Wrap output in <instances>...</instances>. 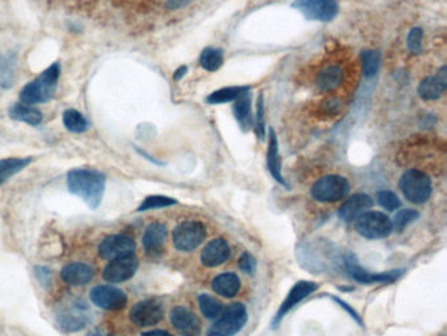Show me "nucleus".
Wrapping results in <instances>:
<instances>
[{"label":"nucleus","instance_id":"obj_1","mask_svg":"<svg viewBox=\"0 0 447 336\" xmlns=\"http://www.w3.org/2000/svg\"><path fill=\"white\" fill-rule=\"evenodd\" d=\"M356 62L340 57H325L312 66L309 82L311 89L323 98H341L357 80Z\"/></svg>","mask_w":447,"mask_h":336},{"label":"nucleus","instance_id":"obj_2","mask_svg":"<svg viewBox=\"0 0 447 336\" xmlns=\"http://www.w3.org/2000/svg\"><path fill=\"white\" fill-rule=\"evenodd\" d=\"M105 175L95 168H74L67 174L70 193L82 198L91 209H98L105 192Z\"/></svg>","mask_w":447,"mask_h":336},{"label":"nucleus","instance_id":"obj_3","mask_svg":"<svg viewBox=\"0 0 447 336\" xmlns=\"http://www.w3.org/2000/svg\"><path fill=\"white\" fill-rule=\"evenodd\" d=\"M60 75L59 63L50 65L48 69L42 71L34 80L30 82L24 89L20 91V100L24 104L36 105L48 103L53 99Z\"/></svg>","mask_w":447,"mask_h":336},{"label":"nucleus","instance_id":"obj_4","mask_svg":"<svg viewBox=\"0 0 447 336\" xmlns=\"http://www.w3.org/2000/svg\"><path fill=\"white\" fill-rule=\"evenodd\" d=\"M56 321L65 332H78L92 322V311L87 302L75 298L59 305L56 311Z\"/></svg>","mask_w":447,"mask_h":336},{"label":"nucleus","instance_id":"obj_5","mask_svg":"<svg viewBox=\"0 0 447 336\" xmlns=\"http://www.w3.org/2000/svg\"><path fill=\"white\" fill-rule=\"evenodd\" d=\"M404 198L413 204H425L432 196V180L428 175L416 168L407 169L399 181Z\"/></svg>","mask_w":447,"mask_h":336},{"label":"nucleus","instance_id":"obj_6","mask_svg":"<svg viewBox=\"0 0 447 336\" xmlns=\"http://www.w3.org/2000/svg\"><path fill=\"white\" fill-rule=\"evenodd\" d=\"M248 314L243 304L235 302L226 307L222 314L215 319L214 325L209 328L207 336H233L242 331L247 323Z\"/></svg>","mask_w":447,"mask_h":336},{"label":"nucleus","instance_id":"obj_7","mask_svg":"<svg viewBox=\"0 0 447 336\" xmlns=\"http://www.w3.org/2000/svg\"><path fill=\"white\" fill-rule=\"evenodd\" d=\"M349 181L340 175H327L311 187V196L319 202H337L349 195Z\"/></svg>","mask_w":447,"mask_h":336},{"label":"nucleus","instance_id":"obj_8","mask_svg":"<svg viewBox=\"0 0 447 336\" xmlns=\"http://www.w3.org/2000/svg\"><path fill=\"white\" fill-rule=\"evenodd\" d=\"M354 228L361 237L366 239H382L394 231L392 221L382 212H365L354 221Z\"/></svg>","mask_w":447,"mask_h":336},{"label":"nucleus","instance_id":"obj_9","mask_svg":"<svg viewBox=\"0 0 447 336\" xmlns=\"http://www.w3.org/2000/svg\"><path fill=\"white\" fill-rule=\"evenodd\" d=\"M206 234V226L201 221H184L172 233L174 246L183 252L193 251L204 242Z\"/></svg>","mask_w":447,"mask_h":336},{"label":"nucleus","instance_id":"obj_10","mask_svg":"<svg viewBox=\"0 0 447 336\" xmlns=\"http://www.w3.org/2000/svg\"><path fill=\"white\" fill-rule=\"evenodd\" d=\"M292 8L299 11L307 20L330 22L339 13L336 0H297Z\"/></svg>","mask_w":447,"mask_h":336},{"label":"nucleus","instance_id":"obj_11","mask_svg":"<svg viewBox=\"0 0 447 336\" xmlns=\"http://www.w3.org/2000/svg\"><path fill=\"white\" fill-rule=\"evenodd\" d=\"M164 316V306L157 298H147L136 302L130 310V319L138 327L155 326Z\"/></svg>","mask_w":447,"mask_h":336},{"label":"nucleus","instance_id":"obj_12","mask_svg":"<svg viewBox=\"0 0 447 336\" xmlns=\"http://www.w3.org/2000/svg\"><path fill=\"white\" fill-rule=\"evenodd\" d=\"M138 267H139V260L134 254L117 257L110 260V263L104 268L103 278L109 284H119L134 276Z\"/></svg>","mask_w":447,"mask_h":336},{"label":"nucleus","instance_id":"obj_13","mask_svg":"<svg viewBox=\"0 0 447 336\" xmlns=\"http://www.w3.org/2000/svg\"><path fill=\"white\" fill-rule=\"evenodd\" d=\"M89 298L93 305L103 310H122L127 305V296L124 290L113 285H98L92 287Z\"/></svg>","mask_w":447,"mask_h":336},{"label":"nucleus","instance_id":"obj_14","mask_svg":"<svg viewBox=\"0 0 447 336\" xmlns=\"http://www.w3.org/2000/svg\"><path fill=\"white\" fill-rule=\"evenodd\" d=\"M345 266L350 273V276L353 277L356 281H358L361 284H377V283H384L389 284L396 281L399 277L403 275L401 269H395V271H389V272H378V273H372L366 269L361 267L357 263V260L354 257H346L345 260Z\"/></svg>","mask_w":447,"mask_h":336},{"label":"nucleus","instance_id":"obj_15","mask_svg":"<svg viewBox=\"0 0 447 336\" xmlns=\"http://www.w3.org/2000/svg\"><path fill=\"white\" fill-rule=\"evenodd\" d=\"M136 242L127 234H116L104 238L98 247V255L104 260H113L117 257L134 254Z\"/></svg>","mask_w":447,"mask_h":336},{"label":"nucleus","instance_id":"obj_16","mask_svg":"<svg viewBox=\"0 0 447 336\" xmlns=\"http://www.w3.org/2000/svg\"><path fill=\"white\" fill-rule=\"evenodd\" d=\"M319 289V284L318 283H313V281H306V280H302L298 281L294 287H292V290L289 292V295L286 296V298L283 299V302L281 304V306L278 309L277 314L273 319V327L278 326V323L281 322L282 318L286 316L292 307L295 305H298L301 301H303L304 298L315 293L316 290Z\"/></svg>","mask_w":447,"mask_h":336},{"label":"nucleus","instance_id":"obj_17","mask_svg":"<svg viewBox=\"0 0 447 336\" xmlns=\"http://www.w3.org/2000/svg\"><path fill=\"white\" fill-rule=\"evenodd\" d=\"M169 319L172 326L181 336L201 335V323L198 318L184 306H176L171 310Z\"/></svg>","mask_w":447,"mask_h":336},{"label":"nucleus","instance_id":"obj_18","mask_svg":"<svg viewBox=\"0 0 447 336\" xmlns=\"http://www.w3.org/2000/svg\"><path fill=\"white\" fill-rule=\"evenodd\" d=\"M374 201L366 193H356L345 200L339 210V216L345 222H354L361 214L368 212L372 207Z\"/></svg>","mask_w":447,"mask_h":336},{"label":"nucleus","instance_id":"obj_19","mask_svg":"<svg viewBox=\"0 0 447 336\" xmlns=\"http://www.w3.org/2000/svg\"><path fill=\"white\" fill-rule=\"evenodd\" d=\"M230 257V246L224 238L210 240L201 252V263L205 267L214 268L224 264Z\"/></svg>","mask_w":447,"mask_h":336},{"label":"nucleus","instance_id":"obj_20","mask_svg":"<svg viewBox=\"0 0 447 336\" xmlns=\"http://www.w3.org/2000/svg\"><path fill=\"white\" fill-rule=\"evenodd\" d=\"M447 74L446 67L442 66L434 77H427L418 86V95L425 101H433L442 96V93L446 91Z\"/></svg>","mask_w":447,"mask_h":336},{"label":"nucleus","instance_id":"obj_21","mask_svg":"<svg viewBox=\"0 0 447 336\" xmlns=\"http://www.w3.org/2000/svg\"><path fill=\"white\" fill-rule=\"evenodd\" d=\"M166 239V226L160 222L151 224L146 228L143 238H142V243H143V248H145L147 255H151V257L159 255L163 251Z\"/></svg>","mask_w":447,"mask_h":336},{"label":"nucleus","instance_id":"obj_22","mask_svg":"<svg viewBox=\"0 0 447 336\" xmlns=\"http://www.w3.org/2000/svg\"><path fill=\"white\" fill-rule=\"evenodd\" d=\"M60 277L71 287H82L93 278V269L86 263H70L62 268Z\"/></svg>","mask_w":447,"mask_h":336},{"label":"nucleus","instance_id":"obj_23","mask_svg":"<svg viewBox=\"0 0 447 336\" xmlns=\"http://www.w3.org/2000/svg\"><path fill=\"white\" fill-rule=\"evenodd\" d=\"M266 166H268V169L272 174L274 180L277 183H280L281 186L287 187L285 179L282 176L281 159H280V154H278V141H277V136H276L273 129H271V131H269V145H268V151H266Z\"/></svg>","mask_w":447,"mask_h":336},{"label":"nucleus","instance_id":"obj_24","mask_svg":"<svg viewBox=\"0 0 447 336\" xmlns=\"http://www.w3.org/2000/svg\"><path fill=\"white\" fill-rule=\"evenodd\" d=\"M212 287L216 295L224 298H233L240 290V278L233 272H224L213 278Z\"/></svg>","mask_w":447,"mask_h":336},{"label":"nucleus","instance_id":"obj_25","mask_svg":"<svg viewBox=\"0 0 447 336\" xmlns=\"http://www.w3.org/2000/svg\"><path fill=\"white\" fill-rule=\"evenodd\" d=\"M10 117L20 122H25L32 127H37L42 122V113L33 105L18 103L10 108Z\"/></svg>","mask_w":447,"mask_h":336},{"label":"nucleus","instance_id":"obj_26","mask_svg":"<svg viewBox=\"0 0 447 336\" xmlns=\"http://www.w3.org/2000/svg\"><path fill=\"white\" fill-rule=\"evenodd\" d=\"M233 115L243 130L252 127V112H251V95L250 92L242 95L233 101Z\"/></svg>","mask_w":447,"mask_h":336},{"label":"nucleus","instance_id":"obj_27","mask_svg":"<svg viewBox=\"0 0 447 336\" xmlns=\"http://www.w3.org/2000/svg\"><path fill=\"white\" fill-rule=\"evenodd\" d=\"M251 89L248 86H236V87H226V89H218L213 92L212 95L207 96L206 101L209 104H222V103H230L239 99L242 95L250 92Z\"/></svg>","mask_w":447,"mask_h":336},{"label":"nucleus","instance_id":"obj_28","mask_svg":"<svg viewBox=\"0 0 447 336\" xmlns=\"http://www.w3.org/2000/svg\"><path fill=\"white\" fill-rule=\"evenodd\" d=\"M32 163V158L0 159V184L7 181L13 175L19 174Z\"/></svg>","mask_w":447,"mask_h":336},{"label":"nucleus","instance_id":"obj_29","mask_svg":"<svg viewBox=\"0 0 447 336\" xmlns=\"http://www.w3.org/2000/svg\"><path fill=\"white\" fill-rule=\"evenodd\" d=\"M63 125L68 131L77 133V134L87 131L89 127L87 119L77 109H67L63 113Z\"/></svg>","mask_w":447,"mask_h":336},{"label":"nucleus","instance_id":"obj_30","mask_svg":"<svg viewBox=\"0 0 447 336\" xmlns=\"http://www.w3.org/2000/svg\"><path fill=\"white\" fill-rule=\"evenodd\" d=\"M224 62V51L221 49H215V48H206L201 53V57H200L201 66L206 71H210V72H214L216 70L221 69Z\"/></svg>","mask_w":447,"mask_h":336},{"label":"nucleus","instance_id":"obj_31","mask_svg":"<svg viewBox=\"0 0 447 336\" xmlns=\"http://www.w3.org/2000/svg\"><path fill=\"white\" fill-rule=\"evenodd\" d=\"M198 305H200L201 313L207 319H214L215 321L224 311L222 304L214 297L206 295V293L198 297Z\"/></svg>","mask_w":447,"mask_h":336},{"label":"nucleus","instance_id":"obj_32","mask_svg":"<svg viewBox=\"0 0 447 336\" xmlns=\"http://www.w3.org/2000/svg\"><path fill=\"white\" fill-rule=\"evenodd\" d=\"M361 60H362V67H363V74L365 77H374L380 66V54L377 50H366L361 54Z\"/></svg>","mask_w":447,"mask_h":336},{"label":"nucleus","instance_id":"obj_33","mask_svg":"<svg viewBox=\"0 0 447 336\" xmlns=\"http://www.w3.org/2000/svg\"><path fill=\"white\" fill-rule=\"evenodd\" d=\"M176 204H177V201H176L175 198L154 195V196H148V198H145L143 202L136 209V212H147V210L168 208V207H172V205H176Z\"/></svg>","mask_w":447,"mask_h":336},{"label":"nucleus","instance_id":"obj_34","mask_svg":"<svg viewBox=\"0 0 447 336\" xmlns=\"http://www.w3.org/2000/svg\"><path fill=\"white\" fill-rule=\"evenodd\" d=\"M418 216L420 214H418L417 210H415V209L399 210L398 213L395 214V218L392 219V228H395L396 231H403L412 222H415L417 219Z\"/></svg>","mask_w":447,"mask_h":336},{"label":"nucleus","instance_id":"obj_35","mask_svg":"<svg viewBox=\"0 0 447 336\" xmlns=\"http://www.w3.org/2000/svg\"><path fill=\"white\" fill-rule=\"evenodd\" d=\"M377 201H378V204L382 208L386 209L389 212H395L401 205L398 196L394 192H391V190H380V192H378Z\"/></svg>","mask_w":447,"mask_h":336},{"label":"nucleus","instance_id":"obj_36","mask_svg":"<svg viewBox=\"0 0 447 336\" xmlns=\"http://www.w3.org/2000/svg\"><path fill=\"white\" fill-rule=\"evenodd\" d=\"M264 96L263 93H260L259 100H257V116H256V134L257 137L263 141L265 138V121H264Z\"/></svg>","mask_w":447,"mask_h":336},{"label":"nucleus","instance_id":"obj_37","mask_svg":"<svg viewBox=\"0 0 447 336\" xmlns=\"http://www.w3.org/2000/svg\"><path fill=\"white\" fill-rule=\"evenodd\" d=\"M422 36H424V33H422V30H420V28L410 30L408 39H407V44H408L410 51H413V53L421 51L422 49Z\"/></svg>","mask_w":447,"mask_h":336},{"label":"nucleus","instance_id":"obj_38","mask_svg":"<svg viewBox=\"0 0 447 336\" xmlns=\"http://www.w3.org/2000/svg\"><path fill=\"white\" fill-rule=\"evenodd\" d=\"M257 267L256 259L250 254V252H244L243 255L239 259V268L243 271L247 275H253Z\"/></svg>","mask_w":447,"mask_h":336},{"label":"nucleus","instance_id":"obj_39","mask_svg":"<svg viewBox=\"0 0 447 336\" xmlns=\"http://www.w3.org/2000/svg\"><path fill=\"white\" fill-rule=\"evenodd\" d=\"M333 299H335V301H336V302H337V304H339L341 307H344V309H345V310H346V311L349 313L350 316H351V318H354V321H356V322H358L360 325H362V319H361V316H358V313H357V311H356V310H354L353 307L349 306V305H348V304H346L345 301H342V299H340V298H337V297H333Z\"/></svg>","mask_w":447,"mask_h":336},{"label":"nucleus","instance_id":"obj_40","mask_svg":"<svg viewBox=\"0 0 447 336\" xmlns=\"http://www.w3.org/2000/svg\"><path fill=\"white\" fill-rule=\"evenodd\" d=\"M192 1L193 0H168L166 7L169 10H179V8H183L185 6H188Z\"/></svg>","mask_w":447,"mask_h":336},{"label":"nucleus","instance_id":"obj_41","mask_svg":"<svg viewBox=\"0 0 447 336\" xmlns=\"http://www.w3.org/2000/svg\"><path fill=\"white\" fill-rule=\"evenodd\" d=\"M142 336H174L172 334H169L166 330H151V331H147L143 332Z\"/></svg>","mask_w":447,"mask_h":336},{"label":"nucleus","instance_id":"obj_42","mask_svg":"<svg viewBox=\"0 0 447 336\" xmlns=\"http://www.w3.org/2000/svg\"><path fill=\"white\" fill-rule=\"evenodd\" d=\"M186 71H188V67L186 66H181L180 69H177L175 71V75H174V79L180 80L183 77H184L185 74H186Z\"/></svg>","mask_w":447,"mask_h":336},{"label":"nucleus","instance_id":"obj_43","mask_svg":"<svg viewBox=\"0 0 447 336\" xmlns=\"http://www.w3.org/2000/svg\"><path fill=\"white\" fill-rule=\"evenodd\" d=\"M86 336H110L105 331H103V330H93V331H91V332H88Z\"/></svg>","mask_w":447,"mask_h":336}]
</instances>
